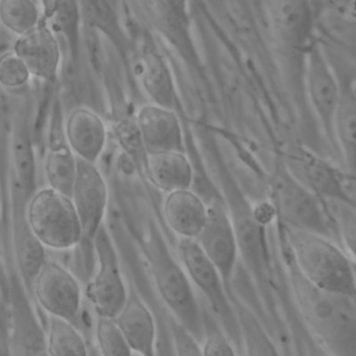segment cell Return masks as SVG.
I'll return each mask as SVG.
<instances>
[{"label": "cell", "mask_w": 356, "mask_h": 356, "mask_svg": "<svg viewBox=\"0 0 356 356\" xmlns=\"http://www.w3.org/2000/svg\"><path fill=\"white\" fill-rule=\"evenodd\" d=\"M298 309L317 345L330 356H356L355 298L320 291L291 268Z\"/></svg>", "instance_id": "cell-1"}, {"label": "cell", "mask_w": 356, "mask_h": 356, "mask_svg": "<svg viewBox=\"0 0 356 356\" xmlns=\"http://www.w3.org/2000/svg\"><path fill=\"white\" fill-rule=\"evenodd\" d=\"M285 236L292 267L303 280L328 293L356 296L353 261L332 238L292 227H286Z\"/></svg>", "instance_id": "cell-2"}, {"label": "cell", "mask_w": 356, "mask_h": 356, "mask_svg": "<svg viewBox=\"0 0 356 356\" xmlns=\"http://www.w3.org/2000/svg\"><path fill=\"white\" fill-rule=\"evenodd\" d=\"M24 214L44 249L67 250L82 242V227L71 197L51 186L33 191L25 200Z\"/></svg>", "instance_id": "cell-3"}, {"label": "cell", "mask_w": 356, "mask_h": 356, "mask_svg": "<svg viewBox=\"0 0 356 356\" xmlns=\"http://www.w3.org/2000/svg\"><path fill=\"white\" fill-rule=\"evenodd\" d=\"M152 263L157 291L172 318L200 341L203 335L202 303L179 260H175L161 246L153 253Z\"/></svg>", "instance_id": "cell-4"}, {"label": "cell", "mask_w": 356, "mask_h": 356, "mask_svg": "<svg viewBox=\"0 0 356 356\" xmlns=\"http://www.w3.org/2000/svg\"><path fill=\"white\" fill-rule=\"evenodd\" d=\"M271 185L274 202L285 227L334 236L335 225L323 199L300 184L285 167L277 170Z\"/></svg>", "instance_id": "cell-5"}, {"label": "cell", "mask_w": 356, "mask_h": 356, "mask_svg": "<svg viewBox=\"0 0 356 356\" xmlns=\"http://www.w3.org/2000/svg\"><path fill=\"white\" fill-rule=\"evenodd\" d=\"M177 254L185 274L193 288L203 296L210 313L224 330H228L231 338H239L234 306L228 299L225 282L217 267L203 253L195 239L178 238Z\"/></svg>", "instance_id": "cell-6"}, {"label": "cell", "mask_w": 356, "mask_h": 356, "mask_svg": "<svg viewBox=\"0 0 356 356\" xmlns=\"http://www.w3.org/2000/svg\"><path fill=\"white\" fill-rule=\"evenodd\" d=\"M92 246L96 254V268L83 288V295L95 316L114 317L124 306L129 289L121 273L117 250L104 227L96 234Z\"/></svg>", "instance_id": "cell-7"}, {"label": "cell", "mask_w": 356, "mask_h": 356, "mask_svg": "<svg viewBox=\"0 0 356 356\" xmlns=\"http://www.w3.org/2000/svg\"><path fill=\"white\" fill-rule=\"evenodd\" d=\"M302 74L309 104L332 145V118L341 95V79L316 39L305 53Z\"/></svg>", "instance_id": "cell-8"}, {"label": "cell", "mask_w": 356, "mask_h": 356, "mask_svg": "<svg viewBox=\"0 0 356 356\" xmlns=\"http://www.w3.org/2000/svg\"><path fill=\"white\" fill-rule=\"evenodd\" d=\"M31 284L36 302L47 316L76 321L83 289L79 280L64 264L44 259Z\"/></svg>", "instance_id": "cell-9"}, {"label": "cell", "mask_w": 356, "mask_h": 356, "mask_svg": "<svg viewBox=\"0 0 356 356\" xmlns=\"http://www.w3.org/2000/svg\"><path fill=\"white\" fill-rule=\"evenodd\" d=\"M70 197L82 227V241L92 243L103 227L108 204V186L97 163L76 159Z\"/></svg>", "instance_id": "cell-10"}, {"label": "cell", "mask_w": 356, "mask_h": 356, "mask_svg": "<svg viewBox=\"0 0 356 356\" xmlns=\"http://www.w3.org/2000/svg\"><path fill=\"white\" fill-rule=\"evenodd\" d=\"M195 242L217 267L227 285L236 266L239 238L227 207L220 200L207 202V217Z\"/></svg>", "instance_id": "cell-11"}, {"label": "cell", "mask_w": 356, "mask_h": 356, "mask_svg": "<svg viewBox=\"0 0 356 356\" xmlns=\"http://www.w3.org/2000/svg\"><path fill=\"white\" fill-rule=\"evenodd\" d=\"M314 14L312 0H270L273 35L281 49L292 56L303 57L313 43Z\"/></svg>", "instance_id": "cell-12"}, {"label": "cell", "mask_w": 356, "mask_h": 356, "mask_svg": "<svg viewBox=\"0 0 356 356\" xmlns=\"http://www.w3.org/2000/svg\"><path fill=\"white\" fill-rule=\"evenodd\" d=\"M13 51L24 61L32 76L46 82H53L57 78L61 47L57 33L46 21L17 36Z\"/></svg>", "instance_id": "cell-13"}, {"label": "cell", "mask_w": 356, "mask_h": 356, "mask_svg": "<svg viewBox=\"0 0 356 356\" xmlns=\"http://www.w3.org/2000/svg\"><path fill=\"white\" fill-rule=\"evenodd\" d=\"M134 121L146 153L185 150L181 120L174 108L149 102L135 111Z\"/></svg>", "instance_id": "cell-14"}, {"label": "cell", "mask_w": 356, "mask_h": 356, "mask_svg": "<svg viewBox=\"0 0 356 356\" xmlns=\"http://www.w3.org/2000/svg\"><path fill=\"white\" fill-rule=\"evenodd\" d=\"M284 167L318 197L328 202H350L338 171L314 153L305 149L289 152Z\"/></svg>", "instance_id": "cell-15"}, {"label": "cell", "mask_w": 356, "mask_h": 356, "mask_svg": "<svg viewBox=\"0 0 356 356\" xmlns=\"http://www.w3.org/2000/svg\"><path fill=\"white\" fill-rule=\"evenodd\" d=\"M63 135L76 159L97 163L107 143V127L103 118L86 106L70 110L63 124Z\"/></svg>", "instance_id": "cell-16"}, {"label": "cell", "mask_w": 356, "mask_h": 356, "mask_svg": "<svg viewBox=\"0 0 356 356\" xmlns=\"http://www.w3.org/2000/svg\"><path fill=\"white\" fill-rule=\"evenodd\" d=\"M139 82L150 103L174 108L178 103L172 71L163 54L149 42H143L138 56Z\"/></svg>", "instance_id": "cell-17"}, {"label": "cell", "mask_w": 356, "mask_h": 356, "mask_svg": "<svg viewBox=\"0 0 356 356\" xmlns=\"http://www.w3.org/2000/svg\"><path fill=\"white\" fill-rule=\"evenodd\" d=\"M117 325L131 346L134 355L156 356V323L142 298L132 289L127 300L114 316Z\"/></svg>", "instance_id": "cell-18"}, {"label": "cell", "mask_w": 356, "mask_h": 356, "mask_svg": "<svg viewBox=\"0 0 356 356\" xmlns=\"http://www.w3.org/2000/svg\"><path fill=\"white\" fill-rule=\"evenodd\" d=\"M161 209L167 227L178 238L195 239L207 217V202L192 188L165 193Z\"/></svg>", "instance_id": "cell-19"}, {"label": "cell", "mask_w": 356, "mask_h": 356, "mask_svg": "<svg viewBox=\"0 0 356 356\" xmlns=\"http://www.w3.org/2000/svg\"><path fill=\"white\" fill-rule=\"evenodd\" d=\"M341 95L332 118V146L349 174L356 175V86L348 76H339Z\"/></svg>", "instance_id": "cell-20"}, {"label": "cell", "mask_w": 356, "mask_h": 356, "mask_svg": "<svg viewBox=\"0 0 356 356\" xmlns=\"http://www.w3.org/2000/svg\"><path fill=\"white\" fill-rule=\"evenodd\" d=\"M143 168L150 184L164 193L192 188L193 167L185 150L146 153Z\"/></svg>", "instance_id": "cell-21"}, {"label": "cell", "mask_w": 356, "mask_h": 356, "mask_svg": "<svg viewBox=\"0 0 356 356\" xmlns=\"http://www.w3.org/2000/svg\"><path fill=\"white\" fill-rule=\"evenodd\" d=\"M76 170V156L68 147L63 127L58 134L53 129L43 160V171L47 186H51L70 196Z\"/></svg>", "instance_id": "cell-22"}, {"label": "cell", "mask_w": 356, "mask_h": 356, "mask_svg": "<svg viewBox=\"0 0 356 356\" xmlns=\"http://www.w3.org/2000/svg\"><path fill=\"white\" fill-rule=\"evenodd\" d=\"M24 206H15L14 207V218H13V225H14V246H15V254H17V261L19 266V270L26 280V282L31 284L36 270L40 267L43 260L46 259L44 256V248L36 241L33 234L31 232L25 214H24Z\"/></svg>", "instance_id": "cell-23"}, {"label": "cell", "mask_w": 356, "mask_h": 356, "mask_svg": "<svg viewBox=\"0 0 356 356\" xmlns=\"http://www.w3.org/2000/svg\"><path fill=\"white\" fill-rule=\"evenodd\" d=\"M47 356H89L90 346L81 331L64 318L49 316L46 331Z\"/></svg>", "instance_id": "cell-24"}, {"label": "cell", "mask_w": 356, "mask_h": 356, "mask_svg": "<svg viewBox=\"0 0 356 356\" xmlns=\"http://www.w3.org/2000/svg\"><path fill=\"white\" fill-rule=\"evenodd\" d=\"M232 306L245 356H280L274 342L264 331L256 316L241 303H232Z\"/></svg>", "instance_id": "cell-25"}, {"label": "cell", "mask_w": 356, "mask_h": 356, "mask_svg": "<svg viewBox=\"0 0 356 356\" xmlns=\"http://www.w3.org/2000/svg\"><path fill=\"white\" fill-rule=\"evenodd\" d=\"M13 153H14V161L17 167V177H18V185L19 189L28 192L32 178L35 175L33 172V153H32V145H31V132H29V124H28V115L25 110L18 115L15 125H14V134H13Z\"/></svg>", "instance_id": "cell-26"}, {"label": "cell", "mask_w": 356, "mask_h": 356, "mask_svg": "<svg viewBox=\"0 0 356 356\" xmlns=\"http://www.w3.org/2000/svg\"><path fill=\"white\" fill-rule=\"evenodd\" d=\"M42 22L38 0H0V24L21 36Z\"/></svg>", "instance_id": "cell-27"}, {"label": "cell", "mask_w": 356, "mask_h": 356, "mask_svg": "<svg viewBox=\"0 0 356 356\" xmlns=\"http://www.w3.org/2000/svg\"><path fill=\"white\" fill-rule=\"evenodd\" d=\"M154 11L161 21L167 32L177 40H182L185 49L188 50L191 44L189 40V13L188 0H150Z\"/></svg>", "instance_id": "cell-28"}, {"label": "cell", "mask_w": 356, "mask_h": 356, "mask_svg": "<svg viewBox=\"0 0 356 356\" xmlns=\"http://www.w3.org/2000/svg\"><path fill=\"white\" fill-rule=\"evenodd\" d=\"M95 348L99 356H134L114 317L95 316Z\"/></svg>", "instance_id": "cell-29"}, {"label": "cell", "mask_w": 356, "mask_h": 356, "mask_svg": "<svg viewBox=\"0 0 356 356\" xmlns=\"http://www.w3.org/2000/svg\"><path fill=\"white\" fill-rule=\"evenodd\" d=\"M203 312V335L200 346L204 356H236L231 338L227 337L225 330L214 318L210 310L202 306Z\"/></svg>", "instance_id": "cell-30"}, {"label": "cell", "mask_w": 356, "mask_h": 356, "mask_svg": "<svg viewBox=\"0 0 356 356\" xmlns=\"http://www.w3.org/2000/svg\"><path fill=\"white\" fill-rule=\"evenodd\" d=\"M332 203L331 217L342 249L352 261H356V210L352 207L350 202L332 200Z\"/></svg>", "instance_id": "cell-31"}, {"label": "cell", "mask_w": 356, "mask_h": 356, "mask_svg": "<svg viewBox=\"0 0 356 356\" xmlns=\"http://www.w3.org/2000/svg\"><path fill=\"white\" fill-rule=\"evenodd\" d=\"M32 78L24 61L13 51L0 56V86L7 90H18L28 85Z\"/></svg>", "instance_id": "cell-32"}, {"label": "cell", "mask_w": 356, "mask_h": 356, "mask_svg": "<svg viewBox=\"0 0 356 356\" xmlns=\"http://www.w3.org/2000/svg\"><path fill=\"white\" fill-rule=\"evenodd\" d=\"M171 332L175 356H204L200 341L174 318L171 324Z\"/></svg>", "instance_id": "cell-33"}, {"label": "cell", "mask_w": 356, "mask_h": 356, "mask_svg": "<svg viewBox=\"0 0 356 356\" xmlns=\"http://www.w3.org/2000/svg\"><path fill=\"white\" fill-rule=\"evenodd\" d=\"M312 356H330L327 352H324L318 345H317V349H314L313 352H312Z\"/></svg>", "instance_id": "cell-34"}, {"label": "cell", "mask_w": 356, "mask_h": 356, "mask_svg": "<svg viewBox=\"0 0 356 356\" xmlns=\"http://www.w3.org/2000/svg\"><path fill=\"white\" fill-rule=\"evenodd\" d=\"M0 356H10L8 350L3 345H0Z\"/></svg>", "instance_id": "cell-35"}, {"label": "cell", "mask_w": 356, "mask_h": 356, "mask_svg": "<svg viewBox=\"0 0 356 356\" xmlns=\"http://www.w3.org/2000/svg\"><path fill=\"white\" fill-rule=\"evenodd\" d=\"M89 356H99V353H97V350H96L95 346H90V355H89Z\"/></svg>", "instance_id": "cell-36"}, {"label": "cell", "mask_w": 356, "mask_h": 356, "mask_svg": "<svg viewBox=\"0 0 356 356\" xmlns=\"http://www.w3.org/2000/svg\"><path fill=\"white\" fill-rule=\"evenodd\" d=\"M110 1H111V3H114V0H110Z\"/></svg>", "instance_id": "cell-37"}, {"label": "cell", "mask_w": 356, "mask_h": 356, "mask_svg": "<svg viewBox=\"0 0 356 356\" xmlns=\"http://www.w3.org/2000/svg\"><path fill=\"white\" fill-rule=\"evenodd\" d=\"M40 1H42V3H43V1H44V0H40Z\"/></svg>", "instance_id": "cell-38"}]
</instances>
